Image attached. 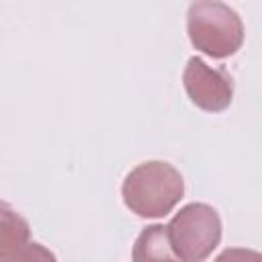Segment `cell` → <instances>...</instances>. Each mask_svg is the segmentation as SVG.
Here are the masks:
<instances>
[{
  "instance_id": "obj_1",
  "label": "cell",
  "mask_w": 262,
  "mask_h": 262,
  "mask_svg": "<svg viewBox=\"0 0 262 262\" xmlns=\"http://www.w3.org/2000/svg\"><path fill=\"white\" fill-rule=\"evenodd\" d=\"M125 207L143 219L168 215L184 194L182 174L168 162L151 160L135 166L121 186Z\"/></svg>"
},
{
  "instance_id": "obj_2",
  "label": "cell",
  "mask_w": 262,
  "mask_h": 262,
  "mask_svg": "<svg viewBox=\"0 0 262 262\" xmlns=\"http://www.w3.org/2000/svg\"><path fill=\"white\" fill-rule=\"evenodd\" d=\"M186 31L192 47L215 59L233 55L244 43L239 14L231 6L215 0H201L188 6Z\"/></svg>"
},
{
  "instance_id": "obj_3",
  "label": "cell",
  "mask_w": 262,
  "mask_h": 262,
  "mask_svg": "<svg viewBox=\"0 0 262 262\" xmlns=\"http://www.w3.org/2000/svg\"><path fill=\"white\" fill-rule=\"evenodd\" d=\"M172 250L182 262H203L221 242L219 213L207 203L184 205L166 225Z\"/></svg>"
},
{
  "instance_id": "obj_4",
  "label": "cell",
  "mask_w": 262,
  "mask_h": 262,
  "mask_svg": "<svg viewBox=\"0 0 262 262\" xmlns=\"http://www.w3.org/2000/svg\"><path fill=\"white\" fill-rule=\"evenodd\" d=\"M182 84L199 108L207 113H221L233 100V80L223 68H211L201 57H190L184 74Z\"/></svg>"
},
{
  "instance_id": "obj_5",
  "label": "cell",
  "mask_w": 262,
  "mask_h": 262,
  "mask_svg": "<svg viewBox=\"0 0 262 262\" xmlns=\"http://www.w3.org/2000/svg\"><path fill=\"white\" fill-rule=\"evenodd\" d=\"M0 262H57L51 250L29 239V223L6 203L2 205Z\"/></svg>"
},
{
  "instance_id": "obj_6",
  "label": "cell",
  "mask_w": 262,
  "mask_h": 262,
  "mask_svg": "<svg viewBox=\"0 0 262 262\" xmlns=\"http://www.w3.org/2000/svg\"><path fill=\"white\" fill-rule=\"evenodd\" d=\"M131 260L133 262H182L172 250L168 227L160 223H154L141 229V233L133 244Z\"/></svg>"
},
{
  "instance_id": "obj_7",
  "label": "cell",
  "mask_w": 262,
  "mask_h": 262,
  "mask_svg": "<svg viewBox=\"0 0 262 262\" xmlns=\"http://www.w3.org/2000/svg\"><path fill=\"white\" fill-rule=\"evenodd\" d=\"M215 262H262V254L248 248H227L215 258Z\"/></svg>"
}]
</instances>
